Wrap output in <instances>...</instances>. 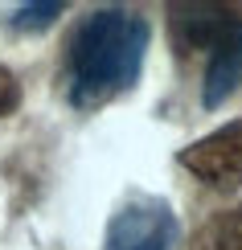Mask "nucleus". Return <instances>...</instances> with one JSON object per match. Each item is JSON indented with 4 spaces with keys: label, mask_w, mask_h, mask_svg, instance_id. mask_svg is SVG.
<instances>
[{
    "label": "nucleus",
    "mask_w": 242,
    "mask_h": 250,
    "mask_svg": "<svg viewBox=\"0 0 242 250\" xmlns=\"http://www.w3.org/2000/svg\"><path fill=\"white\" fill-rule=\"evenodd\" d=\"M17 107H21V82H17V74H13V70H4V66H0V119H4V115H13Z\"/></svg>",
    "instance_id": "8"
},
{
    "label": "nucleus",
    "mask_w": 242,
    "mask_h": 250,
    "mask_svg": "<svg viewBox=\"0 0 242 250\" xmlns=\"http://www.w3.org/2000/svg\"><path fill=\"white\" fill-rule=\"evenodd\" d=\"M62 13H66V4H58V0H45V4H21L13 13V25L17 29H45V25H54Z\"/></svg>",
    "instance_id": "7"
},
{
    "label": "nucleus",
    "mask_w": 242,
    "mask_h": 250,
    "mask_svg": "<svg viewBox=\"0 0 242 250\" xmlns=\"http://www.w3.org/2000/svg\"><path fill=\"white\" fill-rule=\"evenodd\" d=\"M176 164L193 172L201 185L218 193H234L242 185V119L222 123L218 131L193 140L189 148L176 152Z\"/></svg>",
    "instance_id": "3"
},
{
    "label": "nucleus",
    "mask_w": 242,
    "mask_h": 250,
    "mask_svg": "<svg viewBox=\"0 0 242 250\" xmlns=\"http://www.w3.org/2000/svg\"><path fill=\"white\" fill-rule=\"evenodd\" d=\"M197 250H242V201L214 213L197 234Z\"/></svg>",
    "instance_id": "6"
},
{
    "label": "nucleus",
    "mask_w": 242,
    "mask_h": 250,
    "mask_svg": "<svg viewBox=\"0 0 242 250\" xmlns=\"http://www.w3.org/2000/svg\"><path fill=\"white\" fill-rule=\"evenodd\" d=\"M181 238L173 205L160 197H132L111 213L103 250H173Z\"/></svg>",
    "instance_id": "2"
},
{
    "label": "nucleus",
    "mask_w": 242,
    "mask_h": 250,
    "mask_svg": "<svg viewBox=\"0 0 242 250\" xmlns=\"http://www.w3.org/2000/svg\"><path fill=\"white\" fill-rule=\"evenodd\" d=\"M242 29V13L226 4H168V37L176 54H214L222 41Z\"/></svg>",
    "instance_id": "4"
},
{
    "label": "nucleus",
    "mask_w": 242,
    "mask_h": 250,
    "mask_svg": "<svg viewBox=\"0 0 242 250\" xmlns=\"http://www.w3.org/2000/svg\"><path fill=\"white\" fill-rule=\"evenodd\" d=\"M242 82V29H234L222 45L209 54V66H205V82H201V107L214 111L238 90Z\"/></svg>",
    "instance_id": "5"
},
{
    "label": "nucleus",
    "mask_w": 242,
    "mask_h": 250,
    "mask_svg": "<svg viewBox=\"0 0 242 250\" xmlns=\"http://www.w3.org/2000/svg\"><path fill=\"white\" fill-rule=\"evenodd\" d=\"M152 29L132 8H94L66 41L62 86L74 111H99L135 86Z\"/></svg>",
    "instance_id": "1"
}]
</instances>
